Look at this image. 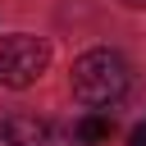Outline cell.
<instances>
[{
    "label": "cell",
    "instance_id": "1",
    "mask_svg": "<svg viewBox=\"0 0 146 146\" xmlns=\"http://www.w3.org/2000/svg\"><path fill=\"white\" fill-rule=\"evenodd\" d=\"M128 82H132V68H128V59L119 50L96 46V50H87V55L73 59V96L82 105H91V110L114 105L128 91Z\"/></svg>",
    "mask_w": 146,
    "mask_h": 146
},
{
    "label": "cell",
    "instance_id": "2",
    "mask_svg": "<svg viewBox=\"0 0 146 146\" xmlns=\"http://www.w3.org/2000/svg\"><path fill=\"white\" fill-rule=\"evenodd\" d=\"M50 68V46L41 36H27V32H14V36H0V87H32L41 73Z\"/></svg>",
    "mask_w": 146,
    "mask_h": 146
},
{
    "label": "cell",
    "instance_id": "3",
    "mask_svg": "<svg viewBox=\"0 0 146 146\" xmlns=\"http://www.w3.org/2000/svg\"><path fill=\"white\" fill-rule=\"evenodd\" d=\"M46 132L36 119H23V114H9L0 119V146H41Z\"/></svg>",
    "mask_w": 146,
    "mask_h": 146
},
{
    "label": "cell",
    "instance_id": "4",
    "mask_svg": "<svg viewBox=\"0 0 146 146\" xmlns=\"http://www.w3.org/2000/svg\"><path fill=\"white\" fill-rule=\"evenodd\" d=\"M110 132H114L110 114H87V119H78V128H73V137H78L82 146H100V141H110Z\"/></svg>",
    "mask_w": 146,
    "mask_h": 146
},
{
    "label": "cell",
    "instance_id": "5",
    "mask_svg": "<svg viewBox=\"0 0 146 146\" xmlns=\"http://www.w3.org/2000/svg\"><path fill=\"white\" fill-rule=\"evenodd\" d=\"M119 5H128V9H146V0H119Z\"/></svg>",
    "mask_w": 146,
    "mask_h": 146
},
{
    "label": "cell",
    "instance_id": "6",
    "mask_svg": "<svg viewBox=\"0 0 146 146\" xmlns=\"http://www.w3.org/2000/svg\"><path fill=\"white\" fill-rule=\"evenodd\" d=\"M141 132H146V123H141Z\"/></svg>",
    "mask_w": 146,
    "mask_h": 146
}]
</instances>
